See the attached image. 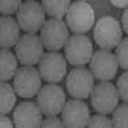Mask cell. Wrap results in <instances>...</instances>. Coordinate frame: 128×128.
Wrapping results in <instances>:
<instances>
[{
  "label": "cell",
  "instance_id": "1",
  "mask_svg": "<svg viewBox=\"0 0 128 128\" xmlns=\"http://www.w3.org/2000/svg\"><path fill=\"white\" fill-rule=\"evenodd\" d=\"M66 20L69 29L77 34H84L90 30L95 23V12L86 1H77L71 4Z\"/></svg>",
  "mask_w": 128,
  "mask_h": 128
},
{
  "label": "cell",
  "instance_id": "2",
  "mask_svg": "<svg viewBox=\"0 0 128 128\" xmlns=\"http://www.w3.org/2000/svg\"><path fill=\"white\" fill-rule=\"evenodd\" d=\"M122 36L120 24L112 16H102L95 24L93 37L100 48L108 50L114 49L121 41Z\"/></svg>",
  "mask_w": 128,
  "mask_h": 128
},
{
  "label": "cell",
  "instance_id": "3",
  "mask_svg": "<svg viewBox=\"0 0 128 128\" xmlns=\"http://www.w3.org/2000/svg\"><path fill=\"white\" fill-rule=\"evenodd\" d=\"M44 46L36 34L25 32L20 35L15 45V52L18 61L23 66L38 64L44 56Z\"/></svg>",
  "mask_w": 128,
  "mask_h": 128
},
{
  "label": "cell",
  "instance_id": "4",
  "mask_svg": "<svg viewBox=\"0 0 128 128\" xmlns=\"http://www.w3.org/2000/svg\"><path fill=\"white\" fill-rule=\"evenodd\" d=\"M68 28L62 19L50 18L45 20L40 34L44 48L49 51H57L63 48L70 37Z\"/></svg>",
  "mask_w": 128,
  "mask_h": 128
},
{
  "label": "cell",
  "instance_id": "5",
  "mask_svg": "<svg viewBox=\"0 0 128 128\" xmlns=\"http://www.w3.org/2000/svg\"><path fill=\"white\" fill-rule=\"evenodd\" d=\"M45 14L41 4L36 0H26L16 12V20L25 32L36 34L45 22Z\"/></svg>",
  "mask_w": 128,
  "mask_h": 128
},
{
  "label": "cell",
  "instance_id": "6",
  "mask_svg": "<svg viewBox=\"0 0 128 128\" xmlns=\"http://www.w3.org/2000/svg\"><path fill=\"white\" fill-rule=\"evenodd\" d=\"M42 80L37 68L32 66H23L18 68L14 76L13 87L20 98H32L42 88Z\"/></svg>",
  "mask_w": 128,
  "mask_h": 128
},
{
  "label": "cell",
  "instance_id": "7",
  "mask_svg": "<svg viewBox=\"0 0 128 128\" xmlns=\"http://www.w3.org/2000/svg\"><path fill=\"white\" fill-rule=\"evenodd\" d=\"M66 95L61 86L49 83L43 86L37 95V104L45 116H56L66 104Z\"/></svg>",
  "mask_w": 128,
  "mask_h": 128
},
{
  "label": "cell",
  "instance_id": "8",
  "mask_svg": "<svg viewBox=\"0 0 128 128\" xmlns=\"http://www.w3.org/2000/svg\"><path fill=\"white\" fill-rule=\"evenodd\" d=\"M64 53L71 65L81 67L90 62L93 55L92 43L86 35L74 34L69 37L64 46Z\"/></svg>",
  "mask_w": 128,
  "mask_h": 128
},
{
  "label": "cell",
  "instance_id": "9",
  "mask_svg": "<svg viewBox=\"0 0 128 128\" xmlns=\"http://www.w3.org/2000/svg\"><path fill=\"white\" fill-rule=\"evenodd\" d=\"M95 87L94 76L90 70L77 67L69 72L66 80V88L71 96L77 99H86Z\"/></svg>",
  "mask_w": 128,
  "mask_h": 128
},
{
  "label": "cell",
  "instance_id": "10",
  "mask_svg": "<svg viewBox=\"0 0 128 128\" xmlns=\"http://www.w3.org/2000/svg\"><path fill=\"white\" fill-rule=\"evenodd\" d=\"M67 61L57 51L44 53L38 63V70L43 80L48 83H58L67 75Z\"/></svg>",
  "mask_w": 128,
  "mask_h": 128
},
{
  "label": "cell",
  "instance_id": "11",
  "mask_svg": "<svg viewBox=\"0 0 128 128\" xmlns=\"http://www.w3.org/2000/svg\"><path fill=\"white\" fill-rule=\"evenodd\" d=\"M120 96L116 86L108 81H101L90 94V102L96 112L110 114L118 106Z\"/></svg>",
  "mask_w": 128,
  "mask_h": 128
},
{
  "label": "cell",
  "instance_id": "12",
  "mask_svg": "<svg viewBox=\"0 0 128 128\" xmlns=\"http://www.w3.org/2000/svg\"><path fill=\"white\" fill-rule=\"evenodd\" d=\"M116 56L108 50L95 51L90 61V69L96 79L100 81H109L114 78L119 68Z\"/></svg>",
  "mask_w": 128,
  "mask_h": 128
},
{
  "label": "cell",
  "instance_id": "13",
  "mask_svg": "<svg viewBox=\"0 0 128 128\" xmlns=\"http://www.w3.org/2000/svg\"><path fill=\"white\" fill-rule=\"evenodd\" d=\"M61 114L64 126L69 128L87 126L90 117L87 104L77 98L68 101Z\"/></svg>",
  "mask_w": 128,
  "mask_h": 128
},
{
  "label": "cell",
  "instance_id": "14",
  "mask_svg": "<svg viewBox=\"0 0 128 128\" xmlns=\"http://www.w3.org/2000/svg\"><path fill=\"white\" fill-rule=\"evenodd\" d=\"M43 113L38 104L22 102L16 106L13 112V122L16 127L35 128L41 127Z\"/></svg>",
  "mask_w": 128,
  "mask_h": 128
},
{
  "label": "cell",
  "instance_id": "15",
  "mask_svg": "<svg viewBox=\"0 0 128 128\" xmlns=\"http://www.w3.org/2000/svg\"><path fill=\"white\" fill-rule=\"evenodd\" d=\"M20 28L17 20L11 16H3L0 19V45L10 49L16 45L20 37Z\"/></svg>",
  "mask_w": 128,
  "mask_h": 128
},
{
  "label": "cell",
  "instance_id": "16",
  "mask_svg": "<svg viewBox=\"0 0 128 128\" xmlns=\"http://www.w3.org/2000/svg\"><path fill=\"white\" fill-rule=\"evenodd\" d=\"M17 57L9 49H1L0 52V79L9 81L14 78L18 70Z\"/></svg>",
  "mask_w": 128,
  "mask_h": 128
},
{
  "label": "cell",
  "instance_id": "17",
  "mask_svg": "<svg viewBox=\"0 0 128 128\" xmlns=\"http://www.w3.org/2000/svg\"><path fill=\"white\" fill-rule=\"evenodd\" d=\"M41 4L48 16L62 19L67 14L71 2L70 0H41Z\"/></svg>",
  "mask_w": 128,
  "mask_h": 128
},
{
  "label": "cell",
  "instance_id": "18",
  "mask_svg": "<svg viewBox=\"0 0 128 128\" xmlns=\"http://www.w3.org/2000/svg\"><path fill=\"white\" fill-rule=\"evenodd\" d=\"M0 92H1L0 111L3 114H7L11 112L16 102V92L14 87H12L11 84H10L7 81H1Z\"/></svg>",
  "mask_w": 128,
  "mask_h": 128
},
{
  "label": "cell",
  "instance_id": "19",
  "mask_svg": "<svg viewBox=\"0 0 128 128\" xmlns=\"http://www.w3.org/2000/svg\"><path fill=\"white\" fill-rule=\"evenodd\" d=\"M112 113L113 126L128 127V102L118 105Z\"/></svg>",
  "mask_w": 128,
  "mask_h": 128
},
{
  "label": "cell",
  "instance_id": "20",
  "mask_svg": "<svg viewBox=\"0 0 128 128\" xmlns=\"http://www.w3.org/2000/svg\"><path fill=\"white\" fill-rule=\"evenodd\" d=\"M117 61L121 68L128 70V38L121 40L115 51Z\"/></svg>",
  "mask_w": 128,
  "mask_h": 128
},
{
  "label": "cell",
  "instance_id": "21",
  "mask_svg": "<svg viewBox=\"0 0 128 128\" xmlns=\"http://www.w3.org/2000/svg\"><path fill=\"white\" fill-rule=\"evenodd\" d=\"M22 0H0V11L3 16H11L17 12Z\"/></svg>",
  "mask_w": 128,
  "mask_h": 128
},
{
  "label": "cell",
  "instance_id": "22",
  "mask_svg": "<svg viewBox=\"0 0 128 128\" xmlns=\"http://www.w3.org/2000/svg\"><path fill=\"white\" fill-rule=\"evenodd\" d=\"M87 126L90 128L112 127L113 122L112 120L108 118L104 114H100L92 115V116L90 117Z\"/></svg>",
  "mask_w": 128,
  "mask_h": 128
},
{
  "label": "cell",
  "instance_id": "23",
  "mask_svg": "<svg viewBox=\"0 0 128 128\" xmlns=\"http://www.w3.org/2000/svg\"><path fill=\"white\" fill-rule=\"evenodd\" d=\"M120 98L125 102H128V71L121 74L116 83Z\"/></svg>",
  "mask_w": 128,
  "mask_h": 128
},
{
  "label": "cell",
  "instance_id": "24",
  "mask_svg": "<svg viewBox=\"0 0 128 128\" xmlns=\"http://www.w3.org/2000/svg\"><path fill=\"white\" fill-rule=\"evenodd\" d=\"M41 127H65L62 120L56 116H47L46 119L43 120Z\"/></svg>",
  "mask_w": 128,
  "mask_h": 128
},
{
  "label": "cell",
  "instance_id": "25",
  "mask_svg": "<svg viewBox=\"0 0 128 128\" xmlns=\"http://www.w3.org/2000/svg\"><path fill=\"white\" fill-rule=\"evenodd\" d=\"M13 123L12 120H10L9 117L6 116L5 114H1V117H0V126L2 128L8 127V128H11L13 127Z\"/></svg>",
  "mask_w": 128,
  "mask_h": 128
},
{
  "label": "cell",
  "instance_id": "26",
  "mask_svg": "<svg viewBox=\"0 0 128 128\" xmlns=\"http://www.w3.org/2000/svg\"><path fill=\"white\" fill-rule=\"evenodd\" d=\"M121 23H122V28L125 31V32L128 34V7L126 9L123 13Z\"/></svg>",
  "mask_w": 128,
  "mask_h": 128
},
{
  "label": "cell",
  "instance_id": "27",
  "mask_svg": "<svg viewBox=\"0 0 128 128\" xmlns=\"http://www.w3.org/2000/svg\"><path fill=\"white\" fill-rule=\"evenodd\" d=\"M111 4L116 8L124 9L128 7V0H110Z\"/></svg>",
  "mask_w": 128,
  "mask_h": 128
},
{
  "label": "cell",
  "instance_id": "28",
  "mask_svg": "<svg viewBox=\"0 0 128 128\" xmlns=\"http://www.w3.org/2000/svg\"><path fill=\"white\" fill-rule=\"evenodd\" d=\"M80 1H86V2H87L88 0H80Z\"/></svg>",
  "mask_w": 128,
  "mask_h": 128
}]
</instances>
